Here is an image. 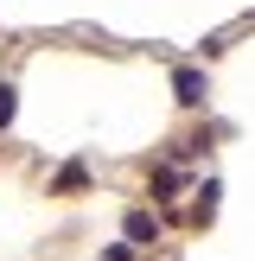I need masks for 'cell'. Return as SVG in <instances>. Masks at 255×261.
Wrapping results in <instances>:
<instances>
[{"mask_svg": "<svg viewBox=\"0 0 255 261\" xmlns=\"http://www.w3.org/2000/svg\"><path fill=\"white\" fill-rule=\"evenodd\" d=\"M13 109H19V89H13V83H0V127L13 121Z\"/></svg>", "mask_w": 255, "mask_h": 261, "instance_id": "3957f363", "label": "cell"}, {"mask_svg": "<svg viewBox=\"0 0 255 261\" xmlns=\"http://www.w3.org/2000/svg\"><path fill=\"white\" fill-rule=\"evenodd\" d=\"M153 236H160L153 211H128V242H153Z\"/></svg>", "mask_w": 255, "mask_h": 261, "instance_id": "7a4b0ae2", "label": "cell"}, {"mask_svg": "<svg viewBox=\"0 0 255 261\" xmlns=\"http://www.w3.org/2000/svg\"><path fill=\"white\" fill-rule=\"evenodd\" d=\"M172 89H178V102H185V109H198V102H204V76H198V70H178Z\"/></svg>", "mask_w": 255, "mask_h": 261, "instance_id": "6da1fadb", "label": "cell"}]
</instances>
